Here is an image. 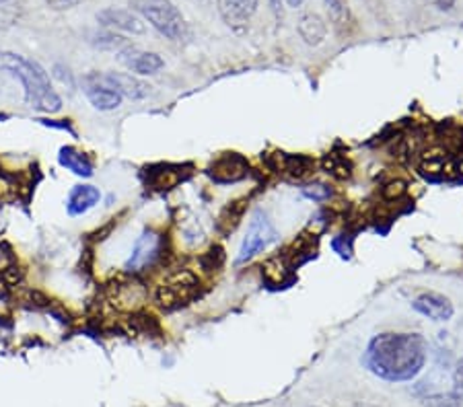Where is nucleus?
I'll use <instances>...</instances> for the list:
<instances>
[{
	"label": "nucleus",
	"instance_id": "1",
	"mask_svg": "<svg viewBox=\"0 0 463 407\" xmlns=\"http://www.w3.org/2000/svg\"><path fill=\"white\" fill-rule=\"evenodd\" d=\"M429 346L422 333L383 331L369 342L363 362L369 373L387 383H410L422 373Z\"/></svg>",
	"mask_w": 463,
	"mask_h": 407
},
{
	"label": "nucleus",
	"instance_id": "2",
	"mask_svg": "<svg viewBox=\"0 0 463 407\" xmlns=\"http://www.w3.org/2000/svg\"><path fill=\"white\" fill-rule=\"evenodd\" d=\"M0 72L19 79L24 87V99L32 109L40 114H58L62 109V97L52 87V80L42 64L14 51H0Z\"/></svg>",
	"mask_w": 463,
	"mask_h": 407
},
{
	"label": "nucleus",
	"instance_id": "3",
	"mask_svg": "<svg viewBox=\"0 0 463 407\" xmlns=\"http://www.w3.org/2000/svg\"><path fill=\"white\" fill-rule=\"evenodd\" d=\"M132 6L143 21L169 42H182L188 35V23L174 0H134Z\"/></svg>",
	"mask_w": 463,
	"mask_h": 407
},
{
	"label": "nucleus",
	"instance_id": "4",
	"mask_svg": "<svg viewBox=\"0 0 463 407\" xmlns=\"http://www.w3.org/2000/svg\"><path fill=\"white\" fill-rule=\"evenodd\" d=\"M276 241H279V233H276L270 218H268L261 210H258L250 220L248 233H245V239L237 255V265L250 262L251 257H256L260 251L270 247Z\"/></svg>",
	"mask_w": 463,
	"mask_h": 407
},
{
	"label": "nucleus",
	"instance_id": "5",
	"mask_svg": "<svg viewBox=\"0 0 463 407\" xmlns=\"http://www.w3.org/2000/svg\"><path fill=\"white\" fill-rule=\"evenodd\" d=\"M161 247H163V236L155 231H145L138 236L137 243H134L132 254L126 262V272L130 273H138L146 270L148 265H153L156 262V257L161 255Z\"/></svg>",
	"mask_w": 463,
	"mask_h": 407
},
{
	"label": "nucleus",
	"instance_id": "6",
	"mask_svg": "<svg viewBox=\"0 0 463 407\" xmlns=\"http://www.w3.org/2000/svg\"><path fill=\"white\" fill-rule=\"evenodd\" d=\"M118 62L126 66L132 74H138V77H151V74H156L165 66L156 51L140 50L137 46H130V43L118 51Z\"/></svg>",
	"mask_w": 463,
	"mask_h": 407
},
{
	"label": "nucleus",
	"instance_id": "7",
	"mask_svg": "<svg viewBox=\"0 0 463 407\" xmlns=\"http://www.w3.org/2000/svg\"><path fill=\"white\" fill-rule=\"evenodd\" d=\"M412 309L416 310V313H420L422 317H427V319L437 321V323L449 321L455 315V307H453L449 296H445L440 292H432V291L418 294L412 301Z\"/></svg>",
	"mask_w": 463,
	"mask_h": 407
},
{
	"label": "nucleus",
	"instance_id": "8",
	"mask_svg": "<svg viewBox=\"0 0 463 407\" xmlns=\"http://www.w3.org/2000/svg\"><path fill=\"white\" fill-rule=\"evenodd\" d=\"M97 21L108 29H118V32L143 35L146 32V25L140 14L132 9H118V6H109L97 13Z\"/></svg>",
	"mask_w": 463,
	"mask_h": 407
},
{
	"label": "nucleus",
	"instance_id": "9",
	"mask_svg": "<svg viewBox=\"0 0 463 407\" xmlns=\"http://www.w3.org/2000/svg\"><path fill=\"white\" fill-rule=\"evenodd\" d=\"M196 284L198 280L194 278L190 272H182L177 273V276H171L167 282L161 284L156 299H159L163 307H177L190 299Z\"/></svg>",
	"mask_w": 463,
	"mask_h": 407
},
{
	"label": "nucleus",
	"instance_id": "10",
	"mask_svg": "<svg viewBox=\"0 0 463 407\" xmlns=\"http://www.w3.org/2000/svg\"><path fill=\"white\" fill-rule=\"evenodd\" d=\"M103 83L118 91L122 97H128L132 101L146 99L151 95V85H146L145 80H140L137 74L128 72H101L99 74Z\"/></svg>",
	"mask_w": 463,
	"mask_h": 407
},
{
	"label": "nucleus",
	"instance_id": "11",
	"mask_svg": "<svg viewBox=\"0 0 463 407\" xmlns=\"http://www.w3.org/2000/svg\"><path fill=\"white\" fill-rule=\"evenodd\" d=\"M85 95H87L89 103H91V106L99 111L118 109L119 106H122V99H124L118 91H114V88L103 83L99 72L89 74V77L85 79Z\"/></svg>",
	"mask_w": 463,
	"mask_h": 407
},
{
	"label": "nucleus",
	"instance_id": "12",
	"mask_svg": "<svg viewBox=\"0 0 463 407\" xmlns=\"http://www.w3.org/2000/svg\"><path fill=\"white\" fill-rule=\"evenodd\" d=\"M222 21L233 29L248 27L253 14H256L260 0H216Z\"/></svg>",
	"mask_w": 463,
	"mask_h": 407
},
{
	"label": "nucleus",
	"instance_id": "13",
	"mask_svg": "<svg viewBox=\"0 0 463 407\" xmlns=\"http://www.w3.org/2000/svg\"><path fill=\"white\" fill-rule=\"evenodd\" d=\"M248 161L239 154H225V157L214 161V165L208 169V175L214 183H235L248 175Z\"/></svg>",
	"mask_w": 463,
	"mask_h": 407
},
{
	"label": "nucleus",
	"instance_id": "14",
	"mask_svg": "<svg viewBox=\"0 0 463 407\" xmlns=\"http://www.w3.org/2000/svg\"><path fill=\"white\" fill-rule=\"evenodd\" d=\"M101 202V191L91 183H79L69 191L66 198V212L71 217H83L89 210H93Z\"/></svg>",
	"mask_w": 463,
	"mask_h": 407
},
{
	"label": "nucleus",
	"instance_id": "15",
	"mask_svg": "<svg viewBox=\"0 0 463 407\" xmlns=\"http://www.w3.org/2000/svg\"><path fill=\"white\" fill-rule=\"evenodd\" d=\"M58 162L66 169V171H71L77 177H83V180H89V177H93V173H95V165H93L91 157H89L87 153H83L77 146L60 148Z\"/></svg>",
	"mask_w": 463,
	"mask_h": 407
},
{
	"label": "nucleus",
	"instance_id": "16",
	"mask_svg": "<svg viewBox=\"0 0 463 407\" xmlns=\"http://www.w3.org/2000/svg\"><path fill=\"white\" fill-rule=\"evenodd\" d=\"M297 32L307 46H319V43H324L327 37V25L317 13H305L301 14V19H298Z\"/></svg>",
	"mask_w": 463,
	"mask_h": 407
},
{
	"label": "nucleus",
	"instance_id": "17",
	"mask_svg": "<svg viewBox=\"0 0 463 407\" xmlns=\"http://www.w3.org/2000/svg\"><path fill=\"white\" fill-rule=\"evenodd\" d=\"M146 299V291L143 288V284L138 282H124L116 288L114 301L118 302L119 307L124 309H137L145 302Z\"/></svg>",
	"mask_w": 463,
	"mask_h": 407
},
{
	"label": "nucleus",
	"instance_id": "18",
	"mask_svg": "<svg viewBox=\"0 0 463 407\" xmlns=\"http://www.w3.org/2000/svg\"><path fill=\"white\" fill-rule=\"evenodd\" d=\"M245 202L248 199H235V202H229L225 210L221 212L219 222H216V228H219L221 235H231L237 228L239 222H241L245 214Z\"/></svg>",
	"mask_w": 463,
	"mask_h": 407
},
{
	"label": "nucleus",
	"instance_id": "19",
	"mask_svg": "<svg viewBox=\"0 0 463 407\" xmlns=\"http://www.w3.org/2000/svg\"><path fill=\"white\" fill-rule=\"evenodd\" d=\"M324 167L327 173H332L338 180H345V177L350 175V162L345 157H338V154H330V157L324 159Z\"/></svg>",
	"mask_w": 463,
	"mask_h": 407
},
{
	"label": "nucleus",
	"instance_id": "20",
	"mask_svg": "<svg viewBox=\"0 0 463 407\" xmlns=\"http://www.w3.org/2000/svg\"><path fill=\"white\" fill-rule=\"evenodd\" d=\"M303 191V196L305 198H309V199H326V198H330L332 196V190L327 188V185H324V183H316V185H305V188L301 190Z\"/></svg>",
	"mask_w": 463,
	"mask_h": 407
},
{
	"label": "nucleus",
	"instance_id": "21",
	"mask_svg": "<svg viewBox=\"0 0 463 407\" xmlns=\"http://www.w3.org/2000/svg\"><path fill=\"white\" fill-rule=\"evenodd\" d=\"M381 194H383L385 199H398L406 194V183L404 181H392L387 183L383 190H381Z\"/></svg>",
	"mask_w": 463,
	"mask_h": 407
},
{
	"label": "nucleus",
	"instance_id": "22",
	"mask_svg": "<svg viewBox=\"0 0 463 407\" xmlns=\"http://www.w3.org/2000/svg\"><path fill=\"white\" fill-rule=\"evenodd\" d=\"M453 395H458L463 402V358L455 365L453 370Z\"/></svg>",
	"mask_w": 463,
	"mask_h": 407
},
{
	"label": "nucleus",
	"instance_id": "23",
	"mask_svg": "<svg viewBox=\"0 0 463 407\" xmlns=\"http://www.w3.org/2000/svg\"><path fill=\"white\" fill-rule=\"evenodd\" d=\"M83 3L85 0H46V5L52 11H71V9H77V6Z\"/></svg>",
	"mask_w": 463,
	"mask_h": 407
},
{
	"label": "nucleus",
	"instance_id": "24",
	"mask_svg": "<svg viewBox=\"0 0 463 407\" xmlns=\"http://www.w3.org/2000/svg\"><path fill=\"white\" fill-rule=\"evenodd\" d=\"M432 5H435L439 11H451L455 0H432Z\"/></svg>",
	"mask_w": 463,
	"mask_h": 407
},
{
	"label": "nucleus",
	"instance_id": "25",
	"mask_svg": "<svg viewBox=\"0 0 463 407\" xmlns=\"http://www.w3.org/2000/svg\"><path fill=\"white\" fill-rule=\"evenodd\" d=\"M305 3V0H287V5L290 6V9H297V6H301Z\"/></svg>",
	"mask_w": 463,
	"mask_h": 407
},
{
	"label": "nucleus",
	"instance_id": "26",
	"mask_svg": "<svg viewBox=\"0 0 463 407\" xmlns=\"http://www.w3.org/2000/svg\"><path fill=\"white\" fill-rule=\"evenodd\" d=\"M316 407H317V405H316Z\"/></svg>",
	"mask_w": 463,
	"mask_h": 407
}]
</instances>
